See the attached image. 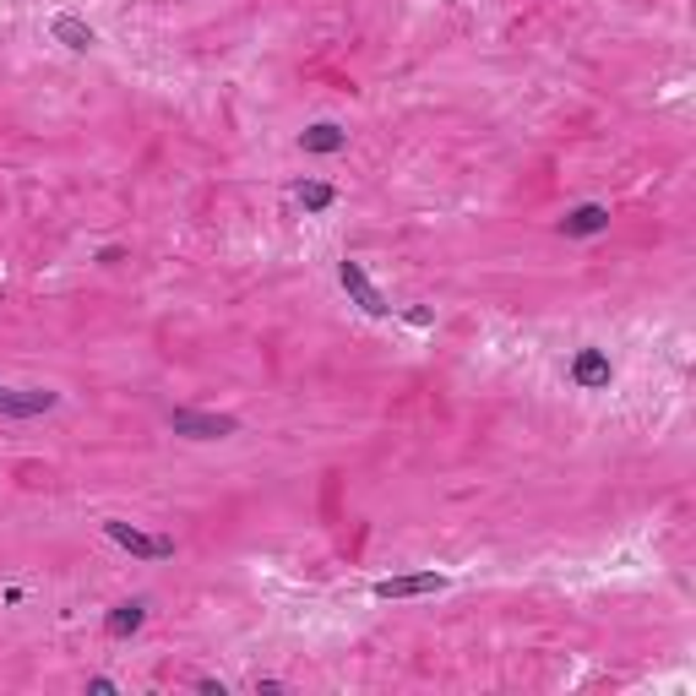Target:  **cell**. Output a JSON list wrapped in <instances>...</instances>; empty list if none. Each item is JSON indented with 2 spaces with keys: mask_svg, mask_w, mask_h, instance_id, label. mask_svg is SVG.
Masks as SVG:
<instances>
[{
  "mask_svg": "<svg viewBox=\"0 0 696 696\" xmlns=\"http://www.w3.org/2000/svg\"><path fill=\"white\" fill-rule=\"evenodd\" d=\"M294 201L305 207V213H327V207L337 201V191H332L327 180H300V185H294Z\"/></svg>",
  "mask_w": 696,
  "mask_h": 696,
  "instance_id": "11",
  "label": "cell"
},
{
  "mask_svg": "<svg viewBox=\"0 0 696 696\" xmlns=\"http://www.w3.org/2000/svg\"><path fill=\"white\" fill-rule=\"evenodd\" d=\"M420 593H446L441 572H420V577H381L370 582V598H420Z\"/></svg>",
  "mask_w": 696,
  "mask_h": 696,
  "instance_id": "5",
  "label": "cell"
},
{
  "mask_svg": "<svg viewBox=\"0 0 696 696\" xmlns=\"http://www.w3.org/2000/svg\"><path fill=\"white\" fill-rule=\"evenodd\" d=\"M572 381H577L582 392H598V386H609V381H615V365H609V354H604V348H582V354L572 360Z\"/></svg>",
  "mask_w": 696,
  "mask_h": 696,
  "instance_id": "6",
  "label": "cell"
},
{
  "mask_svg": "<svg viewBox=\"0 0 696 696\" xmlns=\"http://www.w3.org/2000/svg\"><path fill=\"white\" fill-rule=\"evenodd\" d=\"M55 403H60V392H49V386H0V413H12V420L49 413Z\"/></svg>",
  "mask_w": 696,
  "mask_h": 696,
  "instance_id": "4",
  "label": "cell"
},
{
  "mask_svg": "<svg viewBox=\"0 0 696 696\" xmlns=\"http://www.w3.org/2000/svg\"><path fill=\"white\" fill-rule=\"evenodd\" d=\"M337 277H343V289L354 294V305H360L365 316H392L386 294H381V289L370 284V277H365V267H360V261H337Z\"/></svg>",
  "mask_w": 696,
  "mask_h": 696,
  "instance_id": "3",
  "label": "cell"
},
{
  "mask_svg": "<svg viewBox=\"0 0 696 696\" xmlns=\"http://www.w3.org/2000/svg\"><path fill=\"white\" fill-rule=\"evenodd\" d=\"M300 148H305V153H337V148H348V131L332 125V120H321V125H310V131L300 136Z\"/></svg>",
  "mask_w": 696,
  "mask_h": 696,
  "instance_id": "10",
  "label": "cell"
},
{
  "mask_svg": "<svg viewBox=\"0 0 696 696\" xmlns=\"http://www.w3.org/2000/svg\"><path fill=\"white\" fill-rule=\"evenodd\" d=\"M142 620H148V604H142V598H131V604H115V609H109L104 632L120 642V637H136V632H142Z\"/></svg>",
  "mask_w": 696,
  "mask_h": 696,
  "instance_id": "8",
  "label": "cell"
},
{
  "mask_svg": "<svg viewBox=\"0 0 696 696\" xmlns=\"http://www.w3.org/2000/svg\"><path fill=\"white\" fill-rule=\"evenodd\" d=\"M104 533H109L120 549L142 555V561H169V555H174V539H169V533H142V528H131V522H120V517H109Z\"/></svg>",
  "mask_w": 696,
  "mask_h": 696,
  "instance_id": "2",
  "label": "cell"
},
{
  "mask_svg": "<svg viewBox=\"0 0 696 696\" xmlns=\"http://www.w3.org/2000/svg\"><path fill=\"white\" fill-rule=\"evenodd\" d=\"M604 229H609V207L604 201H582V207H572V213L561 218L566 240H588V234H604Z\"/></svg>",
  "mask_w": 696,
  "mask_h": 696,
  "instance_id": "7",
  "label": "cell"
},
{
  "mask_svg": "<svg viewBox=\"0 0 696 696\" xmlns=\"http://www.w3.org/2000/svg\"><path fill=\"white\" fill-rule=\"evenodd\" d=\"M169 430L185 441H229L240 430L234 413H196V408H169Z\"/></svg>",
  "mask_w": 696,
  "mask_h": 696,
  "instance_id": "1",
  "label": "cell"
},
{
  "mask_svg": "<svg viewBox=\"0 0 696 696\" xmlns=\"http://www.w3.org/2000/svg\"><path fill=\"white\" fill-rule=\"evenodd\" d=\"M49 33H55L65 49H93V44H98V33H93L82 17H72V12H60V17L49 22Z\"/></svg>",
  "mask_w": 696,
  "mask_h": 696,
  "instance_id": "9",
  "label": "cell"
}]
</instances>
